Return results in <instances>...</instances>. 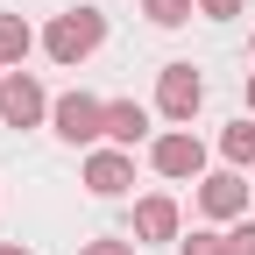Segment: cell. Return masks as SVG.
Listing matches in <instances>:
<instances>
[{"mask_svg":"<svg viewBox=\"0 0 255 255\" xmlns=\"http://www.w3.org/2000/svg\"><path fill=\"white\" fill-rule=\"evenodd\" d=\"M100 43H107V14H100V7H64V14H50V28H43V57L57 64V71H78Z\"/></svg>","mask_w":255,"mask_h":255,"instance_id":"6da1fadb","label":"cell"},{"mask_svg":"<svg viewBox=\"0 0 255 255\" xmlns=\"http://www.w3.org/2000/svg\"><path fill=\"white\" fill-rule=\"evenodd\" d=\"M50 128H57V142H71V149H92V142H107V100H92V92H57V107H50Z\"/></svg>","mask_w":255,"mask_h":255,"instance_id":"7a4b0ae2","label":"cell"},{"mask_svg":"<svg viewBox=\"0 0 255 255\" xmlns=\"http://www.w3.org/2000/svg\"><path fill=\"white\" fill-rule=\"evenodd\" d=\"M149 170H156V177H170V184L206 177V142L191 135V128H163V135L149 142Z\"/></svg>","mask_w":255,"mask_h":255,"instance_id":"3957f363","label":"cell"},{"mask_svg":"<svg viewBox=\"0 0 255 255\" xmlns=\"http://www.w3.org/2000/svg\"><path fill=\"white\" fill-rule=\"evenodd\" d=\"M199 107H206V78L191 71V64H163V71H156V114L170 128H191Z\"/></svg>","mask_w":255,"mask_h":255,"instance_id":"277c9868","label":"cell"},{"mask_svg":"<svg viewBox=\"0 0 255 255\" xmlns=\"http://www.w3.org/2000/svg\"><path fill=\"white\" fill-rule=\"evenodd\" d=\"M50 107H57V100L43 92L36 71H0V121H7V128H43Z\"/></svg>","mask_w":255,"mask_h":255,"instance_id":"5b68a950","label":"cell"},{"mask_svg":"<svg viewBox=\"0 0 255 255\" xmlns=\"http://www.w3.org/2000/svg\"><path fill=\"white\" fill-rule=\"evenodd\" d=\"M248 191H255V177H241V170H206L199 177V213L206 220H241Z\"/></svg>","mask_w":255,"mask_h":255,"instance_id":"8992f818","label":"cell"},{"mask_svg":"<svg viewBox=\"0 0 255 255\" xmlns=\"http://www.w3.org/2000/svg\"><path fill=\"white\" fill-rule=\"evenodd\" d=\"M128 184H135V149H92L85 156V191H92V199H121V191Z\"/></svg>","mask_w":255,"mask_h":255,"instance_id":"52a82bcc","label":"cell"},{"mask_svg":"<svg viewBox=\"0 0 255 255\" xmlns=\"http://www.w3.org/2000/svg\"><path fill=\"white\" fill-rule=\"evenodd\" d=\"M142 241H177V199L170 191H149V199L135 206V248Z\"/></svg>","mask_w":255,"mask_h":255,"instance_id":"ba28073f","label":"cell"},{"mask_svg":"<svg viewBox=\"0 0 255 255\" xmlns=\"http://www.w3.org/2000/svg\"><path fill=\"white\" fill-rule=\"evenodd\" d=\"M107 142H114V149L149 142V107H142V100H107Z\"/></svg>","mask_w":255,"mask_h":255,"instance_id":"9c48e42d","label":"cell"},{"mask_svg":"<svg viewBox=\"0 0 255 255\" xmlns=\"http://www.w3.org/2000/svg\"><path fill=\"white\" fill-rule=\"evenodd\" d=\"M36 43H43V36H36V28H28L21 14H0V71H21Z\"/></svg>","mask_w":255,"mask_h":255,"instance_id":"30bf717a","label":"cell"},{"mask_svg":"<svg viewBox=\"0 0 255 255\" xmlns=\"http://www.w3.org/2000/svg\"><path fill=\"white\" fill-rule=\"evenodd\" d=\"M220 156H227V170H255V114L220 128Z\"/></svg>","mask_w":255,"mask_h":255,"instance_id":"8fae6325","label":"cell"},{"mask_svg":"<svg viewBox=\"0 0 255 255\" xmlns=\"http://www.w3.org/2000/svg\"><path fill=\"white\" fill-rule=\"evenodd\" d=\"M142 14H149L156 28H184L191 14H199V0H142Z\"/></svg>","mask_w":255,"mask_h":255,"instance_id":"7c38bea8","label":"cell"},{"mask_svg":"<svg viewBox=\"0 0 255 255\" xmlns=\"http://www.w3.org/2000/svg\"><path fill=\"white\" fill-rule=\"evenodd\" d=\"M177 255H227V234L199 227V234H184V241H177Z\"/></svg>","mask_w":255,"mask_h":255,"instance_id":"4fadbf2b","label":"cell"},{"mask_svg":"<svg viewBox=\"0 0 255 255\" xmlns=\"http://www.w3.org/2000/svg\"><path fill=\"white\" fill-rule=\"evenodd\" d=\"M78 255H135V234H100V241H85Z\"/></svg>","mask_w":255,"mask_h":255,"instance_id":"5bb4252c","label":"cell"},{"mask_svg":"<svg viewBox=\"0 0 255 255\" xmlns=\"http://www.w3.org/2000/svg\"><path fill=\"white\" fill-rule=\"evenodd\" d=\"M227 255H255V220H234L227 227Z\"/></svg>","mask_w":255,"mask_h":255,"instance_id":"9a60e30c","label":"cell"},{"mask_svg":"<svg viewBox=\"0 0 255 255\" xmlns=\"http://www.w3.org/2000/svg\"><path fill=\"white\" fill-rule=\"evenodd\" d=\"M241 7H248V0H199V14H206V21H234Z\"/></svg>","mask_w":255,"mask_h":255,"instance_id":"2e32d148","label":"cell"},{"mask_svg":"<svg viewBox=\"0 0 255 255\" xmlns=\"http://www.w3.org/2000/svg\"><path fill=\"white\" fill-rule=\"evenodd\" d=\"M0 255H36V248H21V241H0Z\"/></svg>","mask_w":255,"mask_h":255,"instance_id":"e0dca14e","label":"cell"},{"mask_svg":"<svg viewBox=\"0 0 255 255\" xmlns=\"http://www.w3.org/2000/svg\"><path fill=\"white\" fill-rule=\"evenodd\" d=\"M248 114H255V71H248Z\"/></svg>","mask_w":255,"mask_h":255,"instance_id":"ac0fdd59","label":"cell"},{"mask_svg":"<svg viewBox=\"0 0 255 255\" xmlns=\"http://www.w3.org/2000/svg\"><path fill=\"white\" fill-rule=\"evenodd\" d=\"M248 50H255V36H248Z\"/></svg>","mask_w":255,"mask_h":255,"instance_id":"d6986e66","label":"cell"},{"mask_svg":"<svg viewBox=\"0 0 255 255\" xmlns=\"http://www.w3.org/2000/svg\"><path fill=\"white\" fill-rule=\"evenodd\" d=\"M248 177H255V170H248Z\"/></svg>","mask_w":255,"mask_h":255,"instance_id":"ffe728a7","label":"cell"}]
</instances>
